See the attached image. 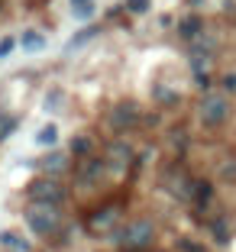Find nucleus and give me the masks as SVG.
I'll return each mask as SVG.
<instances>
[{
    "label": "nucleus",
    "instance_id": "20",
    "mask_svg": "<svg viewBox=\"0 0 236 252\" xmlns=\"http://www.w3.org/2000/svg\"><path fill=\"white\" fill-rule=\"evenodd\" d=\"M16 42H20V39H13V36H3V39H0V59H7V55L13 52Z\"/></svg>",
    "mask_w": 236,
    "mask_h": 252
},
{
    "label": "nucleus",
    "instance_id": "28",
    "mask_svg": "<svg viewBox=\"0 0 236 252\" xmlns=\"http://www.w3.org/2000/svg\"><path fill=\"white\" fill-rule=\"evenodd\" d=\"M81 3H91V0H71V7H81Z\"/></svg>",
    "mask_w": 236,
    "mask_h": 252
},
{
    "label": "nucleus",
    "instance_id": "3",
    "mask_svg": "<svg viewBox=\"0 0 236 252\" xmlns=\"http://www.w3.org/2000/svg\"><path fill=\"white\" fill-rule=\"evenodd\" d=\"M198 117L204 126H220L223 120L230 117V100L223 94H207L198 107Z\"/></svg>",
    "mask_w": 236,
    "mask_h": 252
},
{
    "label": "nucleus",
    "instance_id": "19",
    "mask_svg": "<svg viewBox=\"0 0 236 252\" xmlns=\"http://www.w3.org/2000/svg\"><path fill=\"white\" fill-rule=\"evenodd\" d=\"M62 97H65V94H62V91H52V94H45V110H59V107H62Z\"/></svg>",
    "mask_w": 236,
    "mask_h": 252
},
{
    "label": "nucleus",
    "instance_id": "9",
    "mask_svg": "<svg viewBox=\"0 0 236 252\" xmlns=\"http://www.w3.org/2000/svg\"><path fill=\"white\" fill-rule=\"evenodd\" d=\"M103 175V158H84L81 162V168H78V178H81V185H94L97 178Z\"/></svg>",
    "mask_w": 236,
    "mask_h": 252
},
{
    "label": "nucleus",
    "instance_id": "12",
    "mask_svg": "<svg viewBox=\"0 0 236 252\" xmlns=\"http://www.w3.org/2000/svg\"><path fill=\"white\" fill-rule=\"evenodd\" d=\"M0 246H3V249H10V252H30V243H26L20 233H13V230H3V233H0Z\"/></svg>",
    "mask_w": 236,
    "mask_h": 252
},
{
    "label": "nucleus",
    "instance_id": "6",
    "mask_svg": "<svg viewBox=\"0 0 236 252\" xmlns=\"http://www.w3.org/2000/svg\"><path fill=\"white\" fill-rule=\"evenodd\" d=\"M136 123H139V104H133V100H120V104L110 110V126L113 129H133Z\"/></svg>",
    "mask_w": 236,
    "mask_h": 252
},
{
    "label": "nucleus",
    "instance_id": "1",
    "mask_svg": "<svg viewBox=\"0 0 236 252\" xmlns=\"http://www.w3.org/2000/svg\"><path fill=\"white\" fill-rule=\"evenodd\" d=\"M26 226L36 236H52L62 226V210L55 204H30L26 207Z\"/></svg>",
    "mask_w": 236,
    "mask_h": 252
},
{
    "label": "nucleus",
    "instance_id": "18",
    "mask_svg": "<svg viewBox=\"0 0 236 252\" xmlns=\"http://www.w3.org/2000/svg\"><path fill=\"white\" fill-rule=\"evenodd\" d=\"M16 123H20V120H16V117H7V120H3V123H0V142H3V139H10V136H13Z\"/></svg>",
    "mask_w": 236,
    "mask_h": 252
},
{
    "label": "nucleus",
    "instance_id": "16",
    "mask_svg": "<svg viewBox=\"0 0 236 252\" xmlns=\"http://www.w3.org/2000/svg\"><path fill=\"white\" fill-rule=\"evenodd\" d=\"M201 30H204V23H201L198 16H188V20H181V26H178V32H181L185 39H194Z\"/></svg>",
    "mask_w": 236,
    "mask_h": 252
},
{
    "label": "nucleus",
    "instance_id": "10",
    "mask_svg": "<svg viewBox=\"0 0 236 252\" xmlns=\"http://www.w3.org/2000/svg\"><path fill=\"white\" fill-rule=\"evenodd\" d=\"M68 168V152H49V156L42 158V171H45V178H55L59 171Z\"/></svg>",
    "mask_w": 236,
    "mask_h": 252
},
{
    "label": "nucleus",
    "instance_id": "5",
    "mask_svg": "<svg viewBox=\"0 0 236 252\" xmlns=\"http://www.w3.org/2000/svg\"><path fill=\"white\" fill-rule=\"evenodd\" d=\"M165 188H169L175 197H181V200L194 197V181H191V175H188L181 165H175V168L165 171Z\"/></svg>",
    "mask_w": 236,
    "mask_h": 252
},
{
    "label": "nucleus",
    "instance_id": "22",
    "mask_svg": "<svg viewBox=\"0 0 236 252\" xmlns=\"http://www.w3.org/2000/svg\"><path fill=\"white\" fill-rule=\"evenodd\" d=\"M126 10H130V13H146L149 0H126Z\"/></svg>",
    "mask_w": 236,
    "mask_h": 252
},
{
    "label": "nucleus",
    "instance_id": "25",
    "mask_svg": "<svg viewBox=\"0 0 236 252\" xmlns=\"http://www.w3.org/2000/svg\"><path fill=\"white\" fill-rule=\"evenodd\" d=\"M223 88H227V91H236V74H223Z\"/></svg>",
    "mask_w": 236,
    "mask_h": 252
},
{
    "label": "nucleus",
    "instance_id": "4",
    "mask_svg": "<svg viewBox=\"0 0 236 252\" xmlns=\"http://www.w3.org/2000/svg\"><path fill=\"white\" fill-rule=\"evenodd\" d=\"M30 200L33 204H55L59 207L62 200H65V188L55 178H39L30 185Z\"/></svg>",
    "mask_w": 236,
    "mask_h": 252
},
{
    "label": "nucleus",
    "instance_id": "7",
    "mask_svg": "<svg viewBox=\"0 0 236 252\" xmlns=\"http://www.w3.org/2000/svg\"><path fill=\"white\" fill-rule=\"evenodd\" d=\"M130 162H133V149H130V142L113 139L110 146H107V165H113V168H126Z\"/></svg>",
    "mask_w": 236,
    "mask_h": 252
},
{
    "label": "nucleus",
    "instance_id": "13",
    "mask_svg": "<svg viewBox=\"0 0 236 252\" xmlns=\"http://www.w3.org/2000/svg\"><path fill=\"white\" fill-rule=\"evenodd\" d=\"M101 32V26H88V30H81V32H74L71 39H68V45H65V55H71L74 49H81L84 42H91V39Z\"/></svg>",
    "mask_w": 236,
    "mask_h": 252
},
{
    "label": "nucleus",
    "instance_id": "23",
    "mask_svg": "<svg viewBox=\"0 0 236 252\" xmlns=\"http://www.w3.org/2000/svg\"><path fill=\"white\" fill-rule=\"evenodd\" d=\"M71 13L81 16V20H88V16L94 13V0H91V3H81V7H71Z\"/></svg>",
    "mask_w": 236,
    "mask_h": 252
},
{
    "label": "nucleus",
    "instance_id": "11",
    "mask_svg": "<svg viewBox=\"0 0 236 252\" xmlns=\"http://www.w3.org/2000/svg\"><path fill=\"white\" fill-rule=\"evenodd\" d=\"M20 45H23V52L36 55V52H42V49H45V36H42V32H36V30H26L20 36Z\"/></svg>",
    "mask_w": 236,
    "mask_h": 252
},
{
    "label": "nucleus",
    "instance_id": "2",
    "mask_svg": "<svg viewBox=\"0 0 236 252\" xmlns=\"http://www.w3.org/2000/svg\"><path fill=\"white\" fill-rule=\"evenodd\" d=\"M117 239L126 246V249H146V246L155 239V226H152V220L139 217V220H130L126 226H120Z\"/></svg>",
    "mask_w": 236,
    "mask_h": 252
},
{
    "label": "nucleus",
    "instance_id": "27",
    "mask_svg": "<svg viewBox=\"0 0 236 252\" xmlns=\"http://www.w3.org/2000/svg\"><path fill=\"white\" fill-rule=\"evenodd\" d=\"M194 81H198V88H207V84H210V78H207V71H201Z\"/></svg>",
    "mask_w": 236,
    "mask_h": 252
},
{
    "label": "nucleus",
    "instance_id": "17",
    "mask_svg": "<svg viewBox=\"0 0 236 252\" xmlns=\"http://www.w3.org/2000/svg\"><path fill=\"white\" fill-rule=\"evenodd\" d=\"M210 197H214V188L207 185V181H194V200H198V204H207Z\"/></svg>",
    "mask_w": 236,
    "mask_h": 252
},
{
    "label": "nucleus",
    "instance_id": "24",
    "mask_svg": "<svg viewBox=\"0 0 236 252\" xmlns=\"http://www.w3.org/2000/svg\"><path fill=\"white\" fill-rule=\"evenodd\" d=\"M178 249H181V252H204L201 246H194L191 239H178Z\"/></svg>",
    "mask_w": 236,
    "mask_h": 252
},
{
    "label": "nucleus",
    "instance_id": "14",
    "mask_svg": "<svg viewBox=\"0 0 236 252\" xmlns=\"http://www.w3.org/2000/svg\"><path fill=\"white\" fill-rule=\"evenodd\" d=\"M91 152H94V139H91V136H74L71 139V156L91 158Z\"/></svg>",
    "mask_w": 236,
    "mask_h": 252
},
{
    "label": "nucleus",
    "instance_id": "8",
    "mask_svg": "<svg viewBox=\"0 0 236 252\" xmlns=\"http://www.w3.org/2000/svg\"><path fill=\"white\" fill-rule=\"evenodd\" d=\"M117 217H120V207H117V204H113V207L97 210V214L91 217V230H94L97 236H101V233H107V230L113 226V223H117Z\"/></svg>",
    "mask_w": 236,
    "mask_h": 252
},
{
    "label": "nucleus",
    "instance_id": "26",
    "mask_svg": "<svg viewBox=\"0 0 236 252\" xmlns=\"http://www.w3.org/2000/svg\"><path fill=\"white\" fill-rule=\"evenodd\" d=\"M159 97H162L165 104H175V100H178V94H171V91H159Z\"/></svg>",
    "mask_w": 236,
    "mask_h": 252
},
{
    "label": "nucleus",
    "instance_id": "15",
    "mask_svg": "<svg viewBox=\"0 0 236 252\" xmlns=\"http://www.w3.org/2000/svg\"><path fill=\"white\" fill-rule=\"evenodd\" d=\"M36 142H39V146H55V142H59V126H55V123H45L42 129L36 133Z\"/></svg>",
    "mask_w": 236,
    "mask_h": 252
},
{
    "label": "nucleus",
    "instance_id": "21",
    "mask_svg": "<svg viewBox=\"0 0 236 252\" xmlns=\"http://www.w3.org/2000/svg\"><path fill=\"white\" fill-rule=\"evenodd\" d=\"M214 239H217V243H227V239H230V230H227V223H223V220L214 223Z\"/></svg>",
    "mask_w": 236,
    "mask_h": 252
}]
</instances>
